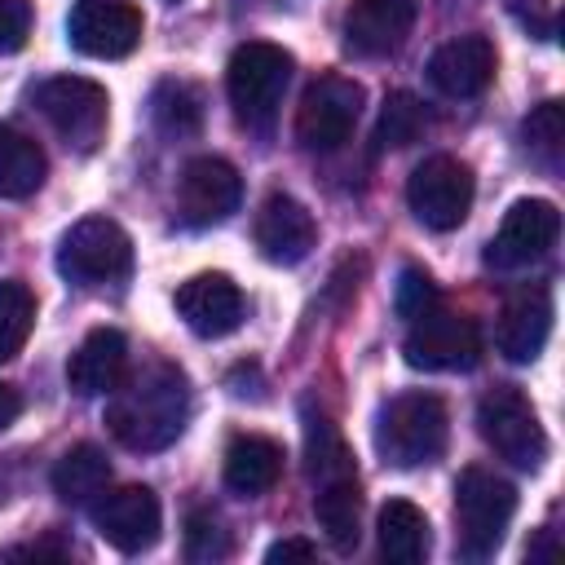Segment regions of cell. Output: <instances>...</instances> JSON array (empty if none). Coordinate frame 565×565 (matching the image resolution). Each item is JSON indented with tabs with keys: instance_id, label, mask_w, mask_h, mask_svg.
<instances>
[{
	"instance_id": "7402d4cb",
	"label": "cell",
	"mask_w": 565,
	"mask_h": 565,
	"mask_svg": "<svg viewBox=\"0 0 565 565\" xmlns=\"http://www.w3.org/2000/svg\"><path fill=\"white\" fill-rule=\"evenodd\" d=\"M282 472V446L260 437V433H243L230 441L225 450V486L234 494H265Z\"/></svg>"
},
{
	"instance_id": "9c48e42d",
	"label": "cell",
	"mask_w": 565,
	"mask_h": 565,
	"mask_svg": "<svg viewBox=\"0 0 565 565\" xmlns=\"http://www.w3.org/2000/svg\"><path fill=\"white\" fill-rule=\"evenodd\" d=\"M402 358L415 371H472L481 362V331L472 318L433 305L428 313L411 318Z\"/></svg>"
},
{
	"instance_id": "4dcf8cb0",
	"label": "cell",
	"mask_w": 565,
	"mask_h": 565,
	"mask_svg": "<svg viewBox=\"0 0 565 565\" xmlns=\"http://www.w3.org/2000/svg\"><path fill=\"white\" fill-rule=\"evenodd\" d=\"M393 305H397V313H402L406 322H411V318H419V313H428V309L437 305V287H433V278H428L419 265H406V269H402V278H397Z\"/></svg>"
},
{
	"instance_id": "7c38bea8",
	"label": "cell",
	"mask_w": 565,
	"mask_h": 565,
	"mask_svg": "<svg viewBox=\"0 0 565 565\" xmlns=\"http://www.w3.org/2000/svg\"><path fill=\"white\" fill-rule=\"evenodd\" d=\"M66 40L75 53L115 62L141 44V13L124 0H75L66 18Z\"/></svg>"
},
{
	"instance_id": "277c9868",
	"label": "cell",
	"mask_w": 565,
	"mask_h": 565,
	"mask_svg": "<svg viewBox=\"0 0 565 565\" xmlns=\"http://www.w3.org/2000/svg\"><path fill=\"white\" fill-rule=\"evenodd\" d=\"M291 84V53L269 44V40H247L230 53L225 66V93L247 128H269L278 115V102Z\"/></svg>"
},
{
	"instance_id": "f1b7e54d",
	"label": "cell",
	"mask_w": 565,
	"mask_h": 565,
	"mask_svg": "<svg viewBox=\"0 0 565 565\" xmlns=\"http://www.w3.org/2000/svg\"><path fill=\"white\" fill-rule=\"evenodd\" d=\"M35 327V296L22 278H4L0 282V362L18 358L26 335Z\"/></svg>"
},
{
	"instance_id": "2e32d148",
	"label": "cell",
	"mask_w": 565,
	"mask_h": 565,
	"mask_svg": "<svg viewBox=\"0 0 565 565\" xmlns=\"http://www.w3.org/2000/svg\"><path fill=\"white\" fill-rule=\"evenodd\" d=\"M177 313L194 335L221 340L243 322V291L230 274H194L177 287Z\"/></svg>"
},
{
	"instance_id": "603a6c76",
	"label": "cell",
	"mask_w": 565,
	"mask_h": 565,
	"mask_svg": "<svg viewBox=\"0 0 565 565\" xmlns=\"http://www.w3.org/2000/svg\"><path fill=\"white\" fill-rule=\"evenodd\" d=\"M106 486H110V459H106V450L93 446V441L71 446V450L53 463V494H57L62 503H75V508L97 503V499L106 494Z\"/></svg>"
},
{
	"instance_id": "44dd1931",
	"label": "cell",
	"mask_w": 565,
	"mask_h": 565,
	"mask_svg": "<svg viewBox=\"0 0 565 565\" xmlns=\"http://www.w3.org/2000/svg\"><path fill=\"white\" fill-rule=\"evenodd\" d=\"M313 516L327 534V543L335 552H353L362 539V490H358V472L353 477H335L313 486Z\"/></svg>"
},
{
	"instance_id": "836d02e7",
	"label": "cell",
	"mask_w": 565,
	"mask_h": 565,
	"mask_svg": "<svg viewBox=\"0 0 565 565\" xmlns=\"http://www.w3.org/2000/svg\"><path fill=\"white\" fill-rule=\"evenodd\" d=\"M313 556H318V547L309 539H278L265 552V561H313Z\"/></svg>"
},
{
	"instance_id": "ba28073f",
	"label": "cell",
	"mask_w": 565,
	"mask_h": 565,
	"mask_svg": "<svg viewBox=\"0 0 565 565\" xmlns=\"http://www.w3.org/2000/svg\"><path fill=\"white\" fill-rule=\"evenodd\" d=\"M472 194H477V181H472V168L450 159V154H433L424 159L411 181H406V203L415 212L419 225L446 234V230H459L472 212Z\"/></svg>"
},
{
	"instance_id": "d590c367",
	"label": "cell",
	"mask_w": 565,
	"mask_h": 565,
	"mask_svg": "<svg viewBox=\"0 0 565 565\" xmlns=\"http://www.w3.org/2000/svg\"><path fill=\"white\" fill-rule=\"evenodd\" d=\"M0 494H4V486H0Z\"/></svg>"
},
{
	"instance_id": "484cf974",
	"label": "cell",
	"mask_w": 565,
	"mask_h": 565,
	"mask_svg": "<svg viewBox=\"0 0 565 565\" xmlns=\"http://www.w3.org/2000/svg\"><path fill=\"white\" fill-rule=\"evenodd\" d=\"M305 472L313 486L335 481V477H353V450L344 446V437L335 433V424L327 415H305Z\"/></svg>"
},
{
	"instance_id": "e575fe53",
	"label": "cell",
	"mask_w": 565,
	"mask_h": 565,
	"mask_svg": "<svg viewBox=\"0 0 565 565\" xmlns=\"http://www.w3.org/2000/svg\"><path fill=\"white\" fill-rule=\"evenodd\" d=\"M18 415H22V397H18V388H13V384H4V380H0V433H4Z\"/></svg>"
},
{
	"instance_id": "f546056e",
	"label": "cell",
	"mask_w": 565,
	"mask_h": 565,
	"mask_svg": "<svg viewBox=\"0 0 565 565\" xmlns=\"http://www.w3.org/2000/svg\"><path fill=\"white\" fill-rule=\"evenodd\" d=\"M521 137H525L530 154L543 168L556 172L561 168V154H565V110H561V102H543L539 110H530L525 124H521Z\"/></svg>"
},
{
	"instance_id": "3957f363",
	"label": "cell",
	"mask_w": 565,
	"mask_h": 565,
	"mask_svg": "<svg viewBox=\"0 0 565 565\" xmlns=\"http://www.w3.org/2000/svg\"><path fill=\"white\" fill-rule=\"evenodd\" d=\"M516 512V490L512 481L486 472V468H463L455 481V543L459 556L468 561H490L503 547V534Z\"/></svg>"
},
{
	"instance_id": "4fadbf2b",
	"label": "cell",
	"mask_w": 565,
	"mask_h": 565,
	"mask_svg": "<svg viewBox=\"0 0 565 565\" xmlns=\"http://www.w3.org/2000/svg\"><path fill=\"white\" fill-rule=\"evenodd\" d=\"M243 199V177L216 154H194L177 177V212L185 225H221Z\"/></svg>"
},
{
	"instance_id": "4316f807",
	"label": "cell",
	"mask_w": 565,
	"mask_h": 565,
	"mask_svg": "<svg viewBox=\"0 0 565 565\" xmlns=\"http://www.w3.org/2000/svg\"><path fill=\"white\" fill-rule=\"evenodd\" d=\"M150 119H154V128L163 137H190V132H199V124H203V97H199V88H190L181 79L154 84V93H150Z\"/></svg>"
},
{
	"instance_id": "52a82bcc",
	"label": "cell",
	"mask_w": 565,
	"mask_h": 565,
	"mask_svg": "<svg viewBox=\"0 0 565 565\" xmlns=\"http://www.w3.org/2000/svg\"><path fill=\"white\" fill-rule=\"evenodd\" d=\"M35 106L40 115L53 124V132L71 146V150H97V141L106 137V119H110V97L102 84L84 79V75H53L35 88Z\"/></svg>"
},
{
	"instance_id": "1f68e13d",
	"label": "cell",
	"mask_w": 565,
	"mask_h": 565,
	"mask_svg": "<svg viewBox=\"0 0 565 565\" xmlns=\"http://www.w3.org/2000/svg\"><path fill=\"white\" fill-rule=\"evenodd\" d=\"M185 556L190 561H221V556H230V539H225L216 516H207V512L190 516V525H185Z\"/></svg>"
},
{
	"instance_id": "cb8c5ba5",
	"label": "cell",
	"mask_w": 565,
	"mask_h": 565,
	"mask_svg": "<svg viewBox=\"0 0 565 565\" xmlns=\"http://www.w3.org/2000/svg\"><path fill=\"white\" fill-rule=\"evenodd\" d=\"M380 556L388 565H419L428 556V516L411 499H388L380 508Z\"/></svg>"
},
{
	"instance_id": "e0dca14e",
	"label": "cell",
	"mask_w": 565,
	"mask_h": 565,
	"mask_svg": "<svg viewBox=\"0 0 565 565\" xmlns=\"http://www.w3.org/2000/svg\"><path fill=\"white\" fill-rule=\"evenodd\" d=\"M252 238L260 247V256L269 265H300L309 252H313V238H318V225L309 216V207L291 194H269L256 212V225H252Z\"/></svg>"
},
{
	"instance_id": "6da1fadb",
	"label": "cell",
	"mask_w": 565,
	"mask_h": 565,
	"mask_svg": "<svg viewBox=\"0 0 565 565\" xmlns=\"http://www.w3.org/2000/svg\"><path fill=\"white\" fill-rule=\"evenodd\" d=\"M106 428L119 446L150 455L168 450L190 419V380L172 362H146L106 393Z\"/></svg>"
},
{
	"instance_id": "5bb4252c",
	"label": "cell",
	"mask_w": 565,
	"mask_h": 565,
	"mask_svg": "<svg viewBox=\"0 0 565 565\" xmlns=\"http://www.w3.org/2000/svg\"><path fill=\"white\" fill-rule=\"evenodd\" d=\"M93 525L115 552L137 556V552L154 547V539L163 530V508L150 486H119L93 503Z\"/></svg>"
},
{
	"instance_id": "83f0119b",
	"label": "cell",
	"mask_w": 565,
	"mask_h": 565,
	"mask_svg": "<svg viewBox=\"0 0 565 565\" xmlns=\"http://www.w3.org/2000/svg\"><path fill=\"white\" fill-rule=\"evenodd\" d=\"M428 132V110L415 93L397 88L384 97L380 106V124H375V150H406Z\"/></svg>"
},
{
	"instance_id": "8992f818",
	"label": "cell",
	"mask_w": 565,
	"mask_h": 565,
	"mask_svg": "<svg viewBox=\"0 0 565 565\" xmlns=\"http://www.w3.org/2000/svg\"><path fill=\"white\" fill-rule=\"evenodd\" d=\"M57 269L79 287L115 282L132 269V238L110 216H84L57 243Z\"/></svg>"
},
{
	"instance_id": "5b68a950",
	"label": "cell",
	"mask_w": 565,
	"mask_h": 565,
	"mask_svg": "<svg viewBox=\"0 0 565 565\" xmlns=\"http://www.w3.org/2000/svg\"><path fill=\"white\" fill-rule=\"evenodd\" d=\"M477 428L486 437V446L508 459L521 472L543 468L547 459V433L539 424V411L530 406V397L516 384H499L477 402Z\"/></svg>"
},
{
	"instance_id": "8fae6325",
	"label": "cell",
	"mask_w": 565,
	"mask_h": 565,
	"mask_svg": "<svg viewBox=\"0 0 565 565\" xmlns=\"http://www.w3.org/2000/svg\"><path fill=\"white\" fill-rule=\"evenodd\" d=\"M561 234V212L547 199H516L503 212V225L494 230L490 247H486V265L490 269H525L534 260H543L552 252Z\"/></svg>"
},
{
	"instance_id": "ffe728a7",
	"label": "cell",
	"mask_w": 565,
	"mask_h": 565,
	"mask_svg": "<svg viewBox=\"0 0 565 565\" xmlns=\"http://www.w3.org/2000/svg\"><path fill=\"white\" fill-rule=\"evenodd\" d=\"M124 375H128V340L115 327L88 331L66 362V384L79 397H106Z\"/></svg>"
},
{
	"instance_id": "9a60e30c",
	"label": "cell",
	"mask_w": 565,
	"mask_h": 565,
	"mask_svg": "<svg viewBox=\"0 0 565 565\" xmlns=\"http://www.w3.org/2000/svg\"><path fill=\"white\" fill-rule=\"evenodd\" d=\"M419 0H353L344 9V49L353 57H388L406 44Z\"/></svg>"
},
{
	"instance_id": "30bf717a",
	"label": "cell",
	"mask_w": 565,
	"mask_h": 565,
	"mask_svg": "<svg viewBox=\"0 0 565 565\" xmlns=\"http://www.w3.org/2000/svg\"><path fill=\"white\" fill-rule=\"evenodd\" d=\"M362 84L349 75H318L296 106V141L305 150H335L349 141L362 115Z\"/></svg>"
},
{
	"instance_id": "ac0fdd59",
	"label": "cell",
	"mask_w": 565,
	"mask_h": 565,
	"mask_svg": "<svg viewBox=\"0 0 565 565\" xmlns=\"http://www.w3.org/2000/svg\"><path fill=\"white\" fill-rule=\"evenodd\" d=\"M552 335V291L547 287H521L499 309V353L508 362H534Z\"/></svg>"
},
{
	"instance_id": "d6a6232c",
	"label": "cell",
	"mask_w": 565,
	"mask_h": 565,
	"mask_svg": "<svg viewBox=\"0 0 565 565\" xmlns=\"http://www.w3.org/2000/svg\"><path fill=\"white\" fill-rule=\"evenodd\" d=\"M31 35V4L26 0H0V53H18Z\"/></svg>"
},
{
	"instance_id": "7a4b0ae2",
	"label": "cell",
	"mask_w": 565,
	"mask_h": 565,
	"mask_svg": "<svg viewBox=\"0 0 565 565\" xmlns=\"http://www.w3.org/2000/svg\"><path fill=\"white\" fill-rule=\"evenodd\" d=\"M450 437V415L446 402L437 393H397L384 411H380V428H375V446L384 455V463L393 468H424L437 463Z\"/></svg>"
},
{
	"instance_id": "d4e9b609",
	"label": "cell",
	"mask_w": 565,
	"mask_h": 565,
	"mask_svg": "<svg viewBox=\"0 0 565 565\" xmlns=\"http://www.w3.org/2000/svg\"><path fill=\"white\" fill-rule=\"evenodd\" d=\"M44 150L13 124H0V199H31L44 185Z\"/></svg>"
},
{
	"instance_id": "d6986e66",
	"label": "cell",
	"mask_w": 565,
	"mask_h": 565,
	"mask_svg": "<svg viewBox=\"0 0 565 565\" xmlns=\"http://www.w3.org/2000/svg\"><path fill=\"white\" fill-rule=\"evenodd\" d=\"M494 44L486 35H455L428 57V79L446 97H477L494 79Z\"/></svg>"
}]
</instances>
